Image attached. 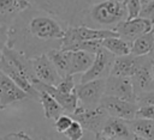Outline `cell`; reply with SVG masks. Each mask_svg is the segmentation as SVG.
Instances as JSON below:
<instances>
[{
    "label": "cell",
    "instance_id": "6da1fadb",
    "mask_svg": "<svg viewBox=\"0 0 154 140\" xmlns=\"http://www.w3.org/2000/svg\"><path fill=\"white\" fill-rule=\"evenodd\" d=\"M69 26L55 16L35 6L18 14L7 29V47L28 59L61 48Z\"/></svg>",
    "mask_w": 154,
    "mask_h": 140
},
{
    "label": "cell",
    "instance_id": "7a4b0ae2",
    "mask_svg": "<svg viewBox=\"0 0 154 140\" xmlns=\"http://www.w3.org/2000/svg\"><path fill=\"white\" fill-rule=\"evenodd\" d=\"M0 71L12 79L30 98L38 101L40 92L34 87V83L37 79L34 74L30 59L6 47L0 59Z\"/></svg>",
    "mask_w": 154,
    "mask_h": 140
},
{
    "label": "cell",
    "instance_id": "3957f363",
    "mask_svg": "<svg viewBox=\"0 0 154 140\" xmlns=\"http://www.w3.org/2000/svg\"><path fill=\"white\" fill-rule=\"evenodd\" d=\"M126 19L128 11L123 0H100L85 11L81 25L114 31V29Z\"/></svg>",
    "mask_w": 154,
    "mask_h": 140
},
{
    "label": "cell",
    "instance_id": "277c9868",
    "mask_svg": "<svg viewBox=\"0 0 154 140\" xmlns=\"http://www.w3.org/2000/svg\"><path fill=\"white\" fill-rule=\"evenodd\" d=\"M30 4L43 10L60 20L67 26H79L85 11L100 0H29Z\"/></svg>",
    "mask_w": 154,
    "mask_h": 140
},
{
    "label": "cell",
    "instance_id": "5b68a950",
    "mask_svg": "<svg viewBox=\"0 0 154 140\" xmlns=\"http://www.w3.org/2000/svg\"><path fill=\"white\" fill-rule=\"evenodd\" d=\"M118 36L114 31L108 30H99L88 26H69L66 29L65 36L61 42V50H71L72 47L81 42H89V41H102L105 38Z\"/></svg>",
    "mask_w": 154,
    "mask_h": 140
},
{
    "label": "cell",
    "instance_id": "8992f818",
    "mask_svg": "<svg viewBox=\"0 0 154 140\" xmlns=\"http://www.w3.org/2000/svg\"><path fill=\"white\" fill-rule=\"evenodd\" d=\"M73 121L78 122L83 129L93 132L94 134H101L102 128L109 117L107 111L102 106L97 108H84L78 104L77 109L70 115Z\"/></svg>",
    "mask_w": 154,
    "mask_h": 140
},
{
    "label": "cell",
    "instance_id": "52a82bcc",
    "mask_svg": "<svg viewBox=\"0 0 154 140\" xmlns=\"http://www.w3.org/2000/svg\"><path fill=\"white\" fill-rule=\"evenodd\" d=\"M106 79H97L84 84H77L75 93L78 98V104L84 108H97L105 96Z\"/></svg>",
    "mask_w": 154,
    "mask_h": 140
},
{
    "label": "cell",
    "instance_id": "ba28073f",
    "mask_svg": "<svg viewBox=\"0 0 154 140\" xmlns=\"http://www.w3.org/2000/svg\"><path fill=\"white\" fill-rule=\"evenodd\" d=\"M114 59H116V56L113 54H111L105 48H101L95 54V59H94V62L90 66V68L84 74H82L81 79H79V84L108 78L111 74V69H112Z\"/></svg>",
    "mask_w": 154,
    "mask_h": 140
},
{
    "label": "cell",
    "instance_id": "9c48e42d",
    "mask_svg": "<svg viewBox=\"0 0 154 140\" xmlns=\"http://www.w3.org/2000/svg\"><path fill=\"white\" fill-rule=\"evenodd\" d=\"M153 66H154V62L149 55L140 57V65L131 77V81H132L136 96H140L142 93L154 90Z\"/></svg>",
    "mask_w": 154,
    "mask_h": 140
},
{
    "label": "cell",
    "instance_id": "30bf717a",
    "mask_svg": "<svg viewBox=\"0 0 154 140\" xmlns=\"http://www.w3.org/2000/svg\"><path fill=\"white\" fill-rule=\"evenodd\" d=\"M100 106H102L107 111L108 116L122 118L125 121L135 120L136 112L138 110L137 103L128 102V101L119 99V98L111 97V96H106V95L102 97V99L100 102Z\"/></svg>",
    "mask_w": 154,
    "mask_h": 140
},
{
    "label": "cell",
    "instance_id": "8fae6325",
    "mask_svg": "<svg viewBox=\"0 0 154 140\" xmlns=\"http://www.w3.org/2000/svg\"><path fill=\"white\" fill-rule=\"evenodd\" d=\"M153 29H154V22L137 17L134 19H126L125 22L120 23L114 29V32L124 41L132 43L135 39H137L144 34L150 32Z\"/></svg>",
    "mask_w": 154,
    "mask_h": 140
},
{
    "label": "cell",
    "instance_id": "7c38bea8",
    "mask_svg": "<svg viewBox=\"0 0 154 140\" xmlns=\"http://www.w3.org/2000/svg\"><path fill=\"white\" fill-rule=\"evenodd\" d=\"M31 61V67L34 71V74L36 79L46 85L49 86H57L61 81V77L58 73L57 68L54 67L53 62L49 60L47 54L36 56L30 60Z\"/></svg>",
    "mask_w": 154,
    "mask_h": 140
},
{
    "label": "cell",
    "instance_id": "4fadbf2b",
    "mask_svg": "<svg viewBox=\"0 0 154 140\" xmlns=\"http://www.w3.org/2000/svg\"><path fill=\"white\" fill-rule=\"evenodd\" d=\"M105 95L132 103H136L137 99L131 78H126V77L109 75L108 78H106Z\"/></svg>",
    "mask_w": 154,
    "mask_h": 140
},
{
    "label": "cell",
    "instance_id": "5bb4252c",
    "mask_svg": "<svg viewBox=\"0 0 154 140\" xmlns=\"http://www.w3.org/2000/svg\"><path fill=\"white\" fill-rule=\"evenodd\" d=\"M28 98L30 97L22 89H19L12 79H10L5 73L0 71V102L2 106L6 108L13 103Z\"/></svg>",
    "mask_w": 154,
    "mask_h": 140
},
{
    "label": "cell",
    "instance_id": "9a60e30c",
    "mask_svg": "<svg viewBox=\"0 0 154 140\" xmlns=\"http://www.w3.org/2000/svg\"><path fill=\"white\" fill-rule=\"evenodd\" d=\"M101 135L106 139H114V140H132L135 134L132 133L129 121L117 118V117H108Z\"/></svg>",
    "mask_w": 154,
    "mask_h": 140
},
{
    "label": "cell",
    "instance_id": "2e32d148",
    "mask_svg": "<svg viewBox=\"0 0 154 140\" xmlns=\"http://www.w3.org/2000/svg\"><path fill=\"white\" fill-rule=\"evenodd\" d=\"M34 87L40 92V91H45L47 93H49L59 104L60 106L64 109V111L67 114V115H72L75 112V110L77 109L78 106V98L76 96L75 92L72 93H61L59 92L54 86H49V85H46L41 81H35L34 83Z\"/></svg>",
    "mask_w": 154,
    "mask_h": 140
},
{
    "label": "cell",
    "instance_id": "e0dca14e",
    "mask_svg": "<svg viewBox=\"0 0 154 140\" xmlns=\"http://www.w3.org/2000/svg\"><path fill=\"white\" fill-rule=\"evenodd\" d=\"M31 6L29 0H0V22L10 26L18 14Z\"/></svg>",
    "mask_w": 154,
    "mask_h": 140
},
{
    "label": "cell",
    "instance_id": "ac0fdd59",
    "mask_svg": "<svg viewBox=\"0 0 154 140\" xmlns=\"http://www.w3.org/2000/svg\"><path fill=\"white\" fill-rule=\"evenodd\" d=\"M140 57L141 56H135L132 54L116 57L109 75L131 78L140 65Z\"/></svg>",
    "mask_w": 154,
    "mask_h": 140
},
{
    "label": "cell",
    "instance_id": "d6986e66",
    "mask_svg": "<svg viewBox=\"0 0 154 140\" xmlns=\"http://www.w3.org/2000/svg\"><path fill=\"white\" fill-rule=\"evenodd\" d=\"M94 59H95V55L90 54L88 51H83V50L71 51V62H70L69 75H76V74H81V73L84 74L93 65Z\"/></svg>",
    "mask_w": 154,
    "mask_h": 140
},
{
    "label": "cell",
    "instance_id": "ffe728a7",
    "mask_svg": "<svg viewBox=\"0 0 154 140\" xmlns=\"http://www.w3.org/2000/svg\"><path fill=\"white\" fill-rule=\"evenodd\" d=\"M47 56L53 62L54 67L57 68V71L61 78L69 75L70 62H71V51L70 50H61V49L51 50L49 53H47Z\"/></svg>",
    "mask_w": 154,
    "mask_h": 140
},
{
    "label": "cell",
    "instance_id": "44dd1931",
    "mask_svg": "<svg viewBox=\"0 0 154 140\" xmlns=\"http://www.w3.org/2000/svg\"><path fill=\"white\" fill-rule=\"evenodd\" d=\"M38 102L41 103L43 108V115L47 120H57L59 116H61L65 111L60 106V104L47 92L40 91V98Z\"/></svg>",
    "mask_w": 154,
    "mask_h": 140
},
{
    "label": "cell",
    "instance_id": "7402d4cb",
    "mask_svg": "<svg viewBox=\"0 0 154 140\" xmlns=\"http://www.w3.org/2000/svg\"><path fill=\"white\" fill-rule=\"evenodd\" d=\"M102 48L108 50L116 57L131 54V43L124 41L119 36H112L102 39Z\"/></svg>",
    "mask_w": 154,
    "mask_h": 140
},
{
    "label": "cell",
    "instance_id": "603a6c76",
    "mask_svg": "<svg viewBox=\"0 0 154 140\" xmlns=\"http://www.w3.org/2000/svg\"><path fill=\"white\" fill-rule=\"evenodd\" d=\"M129 126L136 136L146 140H154V121L144 118H135L129 121Z\"/></svg>",
    "mask_w": 154,
    "mask_h": 140
},
{
    "label": "cell",
    "instance_id": "cb8c5ba5",
    "mask_svg": "<svg viewBox=\"0 0 154 140\" xmlns=\"http://www.w3.org/2000/svg\"><path fill=\"white\" fill-rule=\"evenodd\" d=\"M154 44V29L138 37L131 43V54L135 56H146L149 55Z\"/></svg>",
    "mask_w": 154,
    "mask_h": 140
},
{
    "label": "cell",
    "instance_id": "d4e9b609",
    "mask_svg": "<svg viewBox=\"0 0 154 140\" xmlns=\"http://www.w3.org/2000/svg\"><path fill=\"white\" fill-rule=\"evenodd\" d=\"M123 2L128 11V19H134L140 16L142 10L141 0H123Z\"/></svg>",
    "mask_w": 154,
    "mask_h": 140
},
{
    "label": "cell",
    "instance_id": "484cf974",
    "mask_svg": "<svg viewBox=\"0 0 154 140\" xmlns=\"http://www.w3.org/2000/svg\"><path fill=\"white\" fill-rule=\"evenodd\" d=\"M75 87H76V84H75V79H73V75H66L61 79V81L55 86V89L61 92V93H72L75 92Z\"/></svg>",
    "mask_w": 154,
    "mask_h": 140
},
{
    "label": "cell",
    "instance_id": "4316f807",
    "mask_svg": "<svg viewBox=\"0 0 154 140\" xmlns=\"http://www.w3.org/2000/svg\"><path fill=\"white\" fill-rule=\"evenodd\" d=\"M72 123H73L72 117H71L70 115H67V114H63L61 116H59V117L54 121V127H55V129H57L58 133L64 134V133L70 128V126H71Z\"/></svg>",
    "mask_w": 154,
    "mask_h": 140
},
{
    "label": "cell",
    "instance_id": "83f0119b",
    "mask_svg": "<svg viewBox=\"0 0 154 140\" xmlns=\"http://www.w3.org/2000/svg\"><path fill=\"white\" fill-rule=\"evenodd\" d=\"M83 128H82V126L78 123V122H76V121H73V123L70 126V128L64 133V135L69 139V140H81L82 139V136H83Z\"/></svg>",
    "mask_w": 154,
    "mask_h": 140
},
{
    "label": "cell",
    "instance_id": "f1b7e54d",
    "mask_svg": "<svg viewBox=\"0 0 154 140\" xmlns=\"http://www.w3.org/2000/svg\"><path fill=\"white\" fill-rule=\"evenodd\" d=\"M136 118L153 120L154 121V105H141L136 112Z\"/></svg>",
    "mask_w": 154,
    "mask_h": 140
},
{
    "label": "cell",
    "instance_id": "f546056e",
    "mask_svg": "<svg viewBox=\"0 0 154 140\" xmlns=\"http://www.w3.org/2000/svg\"><path fill=\"white\" fill-rule=\"evenodd\" d=\"M136 103H137L138 106H141V105H154V90L137 96Z\"/></svg>",
    "mask_w": 154,
    "mask_h": 140
},
{
    "label": "cell",
    "instance_id": "4dcf8cb0",
    "mask_svg": "<svg viewBox=\"0 0 154 140\" xmlns=\"http://www.w3.org/2000/svg\"><path fill=\"white\" fill-rule=\"evenodd\" d=\"M138 17L154 22V0H152L150 2H148L142 7Z\"/></svg>",
    "mask_w": 154,
    "mask_h": 140
},
{
    "label": "cell",
    "instance_id": "1f68e13d",
    "mask_svg": "<svg viewBox=\"0 0 154 140\" xmlns=\"http://www.w3.org/2000/svg\"><path fill=\"white\" fill-rule=\"evenodd\" d=\"M0 140H32V138L28 133H25L23 130H19V132L8 133V134L1 136Z\"/></svg>",
    "mask_w": 154,
    "mask_h": 140
},
{
    "label": "cell",
    "instance_id": "d6a6232c",
    "mask_svg": "<svg viewBox=\"0 0 154 140\" xmlns=\"http://www.w3.org/2000/svg\"><path fill=\"white\" fill-rule=\"evenodd\" d=\"M7 29H4L0 31V59L2 56V53L5 50V48L7 47Z\"/></svg>",
    "mask_w": 154,
    "mask_h": 140
},
{
    "label": "cell",
    "instance_id": "836d02e7",
    "mask_svg": "<svg viewBox=\"0 0 154 140\" xmlns=\"http://www.w3.org/2000/svg\"><path fill=\"white\" fill-rule=\"evenodd\" d=\"M149 56H150V59H152V60H153V62H154V44H153V48H152V51H150Z\"/></svg>",
    "mask_w": 154,
    "mask_h": 140
},
{
    "label": "cell",
    "instance_id": "e575fe53",
    "mask_svg": "<svg viewBox=\"0 0 154 140\" xmlns=\"http://www.w3.org/2000/svg\"><path fill=\"white\" fill-rule=\"evenodd\" d=\"M95 140H105L101 134H95Z\"/></svg>",
    "mask_w": 154,
    "mask_h": 140
},
{
    "label": "cell",
    "instance_id": "d590c367",
    "mask_svg": "<svg viewBox=\"0 0 154 140\" xmlns=\"http://www.w3.org/2000/svg\"><path fill=\"white\" fill-rule=\"evenodd\" d=\"M152 0H141V4H142V7L144 6V5H147L148 2H150Z\"/></svg>",
    "mask_w": 154,
    "mask_h": 140
},
{
    "label": "cell",
    "instance_id": "8d00e7d4",
    "mask_svg": "<svg viewBox=\"0 0 154 140\" xmlns=\"http://www.w3.org/2000/svg\"><path fill=\"white\" fill-rule=\"evenodd\" d=\"M6 28H8V26H6L5 24H2V23L0 22V31H1V30H4V29H6Z\"/></svg>",
    "mask_w": 154,
    "mask_h": 140
},
{
    "label": "cell",
    "instance_id": "74e56055",
    "mask_svg": "<svg viewBox=\"0 0 154 140\" xmlns=\"http://www.w3.org/2000/svg\"><path fill=\"white\" fill-rule=\"evenodd\" d=\"M132 140H146V139H143V138H140V136H136V135H135Z\"/></svg>",
    "mask_w": 154,
    "mask_h": 140
},
{
    "label": "cell",
    "instance_id": "f35d334b",
    "mask_svg": "<svg viewBox=\"0 0 154 140\" xmlns=\"http://www.w3.org/2000/svg\"><path fill=\"white\" fill-rule=\"evenodd\" d=\"M153 81H154V66H153Z\"/></svg>",
    "mask_w": 154,
    "mask_h": 140
},
{
    "label": "cell",
    "instance_id": "ab89813d",
    "mask_svg": "<svg viewBox=\"0 0 154 140\" xmlns=\"http://www.w3.org/2000/svg\"><path fill=\"white\" fill-rule=\"evenodd\" d=\"M1 109H4V106H2V104H1V102H0V110Z\"/></svg>",
    "mask_w": 154,
    "mask_h": 140
},
{
    "label": "cell",
    "instance_id": "60d3db41",
    "mask_svg": "<svg viewBox=\"0 0 154 140\" xmlns=\"http://www.w3.org/2000/svg\"><path fill=\"white\" fill-rule=\"evenodd\" d=\"M105 140H114V139H106V138H103Z\"/></svg>",
    "mask_w": 154,
    "mask_h": 140
}]
</instances>
